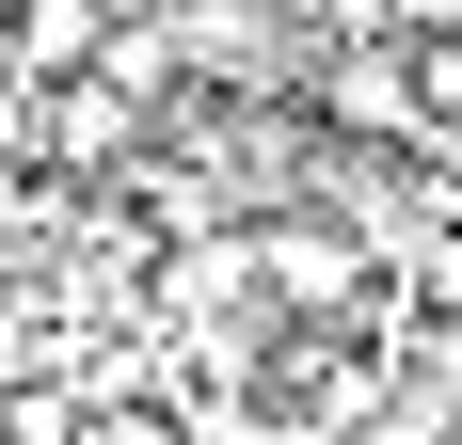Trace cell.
Listing matches in <instances>:
<instances>
[{
    "label": "cell",
    "instance_id": "cell-1",
    "mask_svg": "<svg viewBox=\"0 0 462 445\" xmlns=\"http://www.w3.org/2000/svg\"><path fill=\"white\" fill-rule=\"evenodd\" d=\"M367 222H319V207H287V222H255V286H272V303H303V318H335L351 303V286H367Z\"/></svg>",
    "mask_w": 462,
    "mask_h": 445
},
{
    "label": "cell",
    "instance_id": "cell-3",
    "mask_svg": "<svg viewBox=\"0 0 462 445\" xmlns=\"http://www.w3.org/2000/svg\"><path fill=\"white\" fill-rule=\"evenodd\" d=\"M319 112H335V128H415V80H383V64H351V80H335Z\"/></svg>",
    "mask_w": 462,
    "mask_h": 445
},
{
    "label": "cell",
    "instance_id": "cell-2",
    "mask_svg": "<svg viewBox=\"0 0 462 445\" xmlns=\"http://www.w3.org/2000/svg\"><path fill=\"white\" fill-rule=\"evenodd\" d=\"M0 16H16V64L32 80H80L96 48H112V0H0Z\"/></svg>",
    "mask_w": 462,
    "mask_h": 445
},
{
    "label": "cell",
    "instance_id": "cell-4",
    "mask_svg": "<svg viewBox=\"0 0 462 445\" xmlns=\"http://www.w3.org/2000/svg\"><path fill=\"white\" fill-rule=\"evenodd\" d=\"M0 95H32V64H16V16H0Z\"/></svg>",
    "mask_w": 462,
    "mask_h": 445
}]
</instances>
